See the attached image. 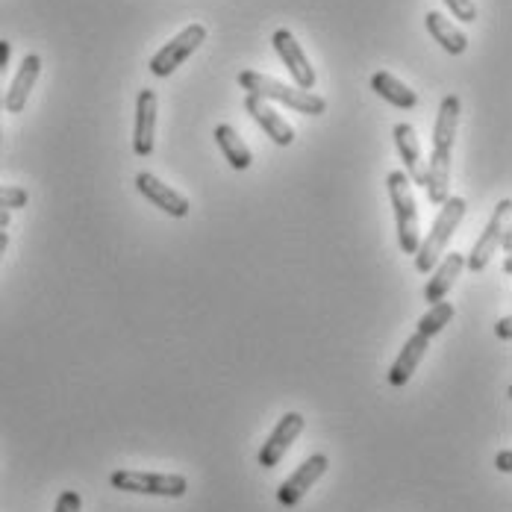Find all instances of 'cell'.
<instances>
[{
	"label": "cell",
	"mask_w": 512,
	"mask_h": 512,
	"mask_svg": "<svg viewBox=\"0 0 512 512\" xmlns=\"http://www.w3.org/2000/svg\"><path fill=\"white\" fill-rule=\"evenodd\" d=\"M460 127V98L448 95L439 103V115L433 124V154L427 162L424 174V189L430 204L442 206L451 195V154H454V139Z\"/></svg>",
	"instance_id": "obj_1"
},
{
	"label": "cell",
	"mask_w": 512,
	"mask_h": 512,
	"mask_svg": "<svg viewBox=\"0 0 512 512\" xmlns=\"http://www.w3.org/2000/svg\"><path fill=\"white\" fill-rule=\"evenodd\" d=\"M454 312H457V309H454V304H448V301L430 304V309L424 312V318L418 321V330H415L410 339L404 342V348H401L398 359H395V362H392V368L386 371L389 386L401 389V386H407V383H410V377L415 374V368L421 365V359H424L427 348H430V339H433V336H439V333L451 324Z\"/></svg>",
	"instance_id": "obj_2"
},
{
	"label": "cell",
	"mask_w": 512,
	"mask_h": 512,
	"mask_svg": "<svg viewBox=\"0 0 512 512\" xmlns=\"http://www.w3.org/2000/svg\"><path fill=\"white\" fill-rule=\"evenodd\" d=\"M465 209H468V204H465L462 198L448 195V201L439 209V215H436V221H433L427 239H421V242H418V251L412 254L415 256V271H418V274H430L433 265L445 256V248L451 245L457 227H460L462 218H465Z\"/></svg>",
	"instance_id": "obj_3"
},
{
	"label": "cell",
	"mask_w": 512,
	"mask_h": 512,
	"mask_svg": "<svg viewBox=\"0 0 512 512\" xmlns=\"http://www.w3.org/2000/svg\"><path fill=\"white\" fill-rule=\"evenodd\" d=\"M239 86L248 92V95H256V98H262V101H277L283 103V106H292L295 112H301V115H324L327 112V101L321 98V95H315V92H304V89H292V86H286V83H280V80H274V77H265V74H259V71H242L239 74Z\"/></svg>",
	"instance_id": "obj_4"
},
{
	"label": "cell",
	"mask_w": 512,
	"mask_h": 512,
	"mask_svg": "<svg viewBox=\"0 0 512 512\" xmlns=\"http://www.w3.org/2000/svg\"><path fill=\"white\" fill-rule=\"evenodd\" d=\"M386 189H389V201L395 209V221H398V248L407 256L418 251L421 242V224H418V204L412 195V183L407 180L404 171H392L386 177Z\"/></svg>",
	"instance_id": "obj_5"
},
{
	"label": "cell",
	"mask_w": 512,
	"mask_h": 512,
	"mask_svg": "<svg viewBox=\"0 0 512 512\" xmlns=\"http://www.w3.org/2000/svg\"><path fill=\"white\" fill-rule=\"evenodd\" d=\"M109 486L130 495H151V498H183L189 492V480L183 474H151L118 468L109 474Z\"/></svg>",
	"instance_id": "obj_6"
},
{
	"label": "cell",
	"mask_w": 512,
	"mask_h": 512,
	"mask_svg": "<svg viewBox=\"0 0 512 512\" xmlns=\"http://www.w3.org/2000/svg\"><path fill=\"white\" fill-rule=\"evenodd\" d=\"M206 39V27L204 24H189V27H183L168 45H162L159 51L151 56V74L154 77H171L192 53L198 51L201 45H204Z\"/></svg>",
	"instance_id": "obj_7"
},
{
	"label": "cell",
	"mask_w": 512,
	"mask_h": 512,
	"mask_svg": "<svg viewBox=\"0 0 512 512\" xmlns=\"http://www.w3.org/2000/svg\"><path fill=\"white\" fill-rule=\"evenodd\" d=\"M510 212H512L510 198H504L501 204L495 206V212H492V218H489L486 230L480 233V239H477V245L471 248V254L465 256V268H468L471 274H480V271L489 265V259L495 256V251L501 248L504 236H510V227H507Z\"/></svg>",
	"instance_id": "obj_8"
},
{
	"label": "cell",
	"mask_w": 512,
	"mask_h": 512,
	"mask_svg": "<svg viewBox=\"0 0 512 512\" xmlns=\"http://www.w3.org/2000/svg\"><path fill=\"white\" fill-rule=\"evenodd\" d=\"M327 468H330V457H327V454H312L309 460H304L295 471H292V477H286V480L280 483L277 501H280L283 507H298L309 489L324 477Z\"/></svg>",
	"instance_id": "obj_9"
},
{
	"label": "cell",
	"mask_w": 512,
	"mask_h": 512,
	"mask_svg": "<svg viewBox=\"0 0 512 512\" xmlns=\"http://www.w3.org/2000/svg\"><path fill=\"white\" fill-rule=\"evenodd\" d=\"M271 45H274L277 56L283 59V65L289 68L295 86L304 89V92H312V89H315V68H312V62L307 59L304 48L298 45V39L292 36V30H286V27L274 30Z\"/></svg>",
	"instance_id": "obj_10"
},
{
	"label": "cell",
	"mask_w": 512,
	"mask_h": 512,
	"mask_svg": "<svg viewBox=\"0 0 512 512\" xmlns=\"http://www.w3.org/2000/svg\"><path fill=\"white\" fill-rule=\"evenodd\" d=\"M304 433V415L301 412H286L280 421H277V427L271 430V436H268V442L262 445V451H259V465L262 468H274V465H280V460L289 454V448L298 442V436Z\"/></svg>",
	"instance_id": "obj_11"
},
{
	"label": "cell",
	"mask_w": 512,
	"mask_h": 512,
	"mask_svg": "<svg viewBox=\"0 0 512 512\" xmlns=\"http://www.w3.org/2000/svg\"><path fill=\"white\" fill-rule=\"evenodd\" d=\"M136 189L156 206V209H162L165 215H171V218H186L189 215V198L186 195H180L177 189H171V186H165L156 174L151 171H142V174H136Z\"/></svg>",
	"instance_id": "obj_12"
},
{
	"label": "cell",
	"mask_w": 512,
	"mask_h": 512,
	"mask_svg": "<svg viewBox=\"0 0 512 512\" xmlns=\"http://www.w3.org/2000/svg\"><path fill=\"white\" fill-rule=\"evenodd\" d=\"M245 112L254 118L256 124L262 127V133H265L277 148H289V145L295 142V127H292L277 109H271L268 101H262V98H256V95H245Z\"/></svg>",
	"instance_id": "obj_13"
},
{
	"label": "cell",
	"mask_w": 512,
	"mask_h": 512,
	"mask_svg": "<svg viewBox=\"0 0 512 512\" xmlns=\"http://www.w3.org/2000/svg\"><path fill=\"white\" fill-rule=\"evenodd\" d=\"M39 74H42V56H39V53H27V56L21 59V68H18L15 77H12L9 89L3 92V109H9L12 115L24 112V106L30 101V92H33Z\"/></svg>",
	"instance_id": "obj_14"
},
{
	"label": "cell",
	"mask_w": 512,
	"mask_h": 512,
	"mask_svg": "<svg viewBox=\"0 0 512 512\" xmlns=\"http://www.w3.org/2000/svg\"><path fill=\"white\" fill-rule=\"evenodd\" d=\"M462 268H465V254H445L436 265H433V271H430V280H427V286H424V301L427 304H439V301H445V295L457 286V280H460Z\"/></svg>",
	"instance_id": "obj_15"
},
{
	"label": "cell",
	"mask_w": 512,
	"mask_h": 512,
	"mask_svg": "<svg viewBox=\"0 0 512 512\" xmlns=\"http://www.w3.org/2000/svg\"><path fill=\"white\" fill-rule=\"evenodd\" d=\"M156 139V92L142 89L136 101V127H133V151L136 156L154 154Z\"/></svg>",
	"instance_id": "obj_16"
},
{
	"label": "cell",
	"mask_w": 512,
	"mask_h": 512,
	"mask_svg": "<svg viewBox=\"0 0 512 512\" xmlns=\"http://www.w3.org/2000/svg\"><path fill=\"white\" fill-rule=\"evenodd\" d=\"M395 145H398V154L404 159L407 171H410L412 186H424V162H421V145H418V136H415V127L412 124H395Z\"/></svg>",
	"instance_id": "obj_17"
},
{
	"label": "cell",
	"mask_w": 512,
	"mask_h": 512,
	"mask_svg": "<svg viewBox=\"0 0 512 512\" xmlns=\"http://www.w3.org/2000/svg\"><path fill=\"white\" fill-rule=\"evenodd\" d=\"M424 27H427V33L436 39V45H442L448 53H454V56H460V53H465V48H468V36L462 33L460 27L454 24V21H448L442 12H427L424 15Z\"/></svg>",
	"instance_id": "obj_18"
},
{
	"label": "cell",
	"mask_w": 512,
	"mask_h": 512,
	"mask_svg": "<svg viewBox=\"0 0 512 512\" xmlns=\"http://www.w3.org/2000/svg\"><path fill=\"white\" fill-rule=\"evenodd\" d=\"M371 89L383 98L386 103H392L395 109H415L418 106V95L412 92L407 83H401L395 74L389 71H377L371 77Z\"/></svg>",
	"instance_id": "obj_19"
},
{
	"label": "cell",
	"mask_w": 512,
	"mask_h": 512,
	"mask_svg": "<svg viewBox=\"0 0 512 512\" xmlns=\"http://www.w3.org/2000/svg\"><path fill=\"white\" fill-rule=\"evenodd\" d=\"M212 136H215V142H218V148H221L224 159H227L236 171H248V168L254 165V154L248 151L245 139H242L230 124H218Z\"/></svg>",
	"instance_id": "obj_20"
},
{
	"label": "cell",
	"mask_w": 512,
	"mask_h": 512,
	"mask_svg": "<svg viewBox=\"0 0 512 512\" xmlns=\"http://www.w3.org/2000/svg\"><path fill=\"white\" fill-rule=\"evenodd\" d=\"M27 204H30L27 189H18V186H0V209H24Z\"/></svg>",
	"instance_id": "obj_21"
},
{
	"label": "cell",
	"mask_w": 512,
	"mask_h": 512,
	"mask_svg": "<svg viewBox=\"0 0 512 512\" xmlns=\"http://www.w3.org/2000/svg\"><path fill=\"white\" fill-rule=\"evenodd\" d=\"M445 6L457 15V21H477V3L474 0H445Z\"/></svg>",
	"instance_id": "obj_22"
},
{
	"label": "cell",
	"mask_w": 512,
	"mask_h": 512,
	"mask_svg": "<svg viewBox=\"0 0 512 512\" xmlns=\"http://www.w3.org/2000/svg\"><path fill=\"white\" fill-rule=\"evenodd\" d=\"M53 512H83V498H80V492L65 489V492L56 498V507H53Z\"/></svg>",
	"instance_id": "obj_23"
},
{
	"label": "cell",
	"mask_w": 512,
	"mask_h": 512,
	"mask_svg": "<svg viewBox=\"0 0 512 512\" xmlns=\"http://www.w3.org/2000/svg\"><path fill=\"white\" fill-rule=\"evenodd\" d=\"M9 56H12V45L6 39H0V109H3V80H6Z\"/></svg>",
	"instance_id": "obj_24"
},
{
	"label": "cell",
	"mask_w": 512,
	"mask_h": 512,
	"mask_svg": "<svg viewBox=\"0 0 512 512\" xmlns=\"http://www.w3.org/2000/svg\"><path fill=\"white\" fill-rule=\"evenodd\" d=\"M495 468L501 471V474H510L512 471V451L510 448H504L498 457H495Z\"/></svg>",
	"instance_id": "obj_25"
},
{
	"label": "cell",
	"mask_w": 512,
	"mask_h": 512,
	"mask_svg": "<svg viewBox=\"0 0 512 512\" xmlns=\"http://www.w3.org/2000/svg\"><path fill=\"white\" fill-rule=\"evenodd\" d=\"M495 333H498V339H504V342H510L512 339V318L510 315H504L498 324H495Z\"/></svg>",
	"instance_id": "obj_26"
},
{
	"label": "cell",
	"mask_w": 512,
	"mask_h": 512,
	"mask_svg": "<svg viewBox=\"0 0 512 512\" xmlns=\"http://www.w3.org/2000/svg\"><path fill=\"white\" fill-rule=\"evenodd\" d=\"M6 248H9V233H6V230H0V256L6 254Z\"/></svg>",
	"instance_id": "obj_27"
},
{
	"label": "cell",
	"mask_w": 512,
	"mask_h": 512,
	"mask_svg": "<svg viewBox=\"0 0 512 512\" xmlns=\"http://www.w3.org/2000/svg\"><path fill=\"white\" fill-rule=\"evenodd\" d=\"M9 218H12V215H9V209H0V230H6V227H9Z\"/></svg>",
	"instance_id": "obj_28"
}]
</instances>
